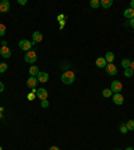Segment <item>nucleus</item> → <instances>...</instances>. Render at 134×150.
I'll use <instances>...</instances> for the list:
<instances>
[{"label": "nucleus", "mask_w": 134, "mask_h": 150, "mask_svg": "<svg viewBox=\"0 0 134 150\" xmlns=\"http://www.w3.org/2000/svg\"><path fill=\"white\" fill-rule=\"evenodd\" d=\"M61 79H62V83H65V85H71V83H74V81H75V75H74L73 71H65Z\"/></svg>", "instance_id": "obj_1"}, {"label": "nucleus", "mask_w": 134, "mask_h": 150, "mask_svg": "<svg viewBox=\"0 0 134 150\" xmlns=\"http://www.w3.org/2000/svg\"><path fill=\"white\" fill-rule=\"evenodd\" d=\"M34 46V42H30V40H27V39H22L19 42V48L23 51H30V48Z\"/></svg>", "instance_id": "obj_2"}, {"label": "nucleus", "mask_w": 134, "mask_h": 150, "mask_svg": "<svg viewBox=\"0 0 134 150\" xmlns=\"http://www.w3.org/2000/svg\"><path fill=\"white\" fill-rule=\"evenodd\" d=\"M36 59H38V55L35 54V51H28V52L24 55V60H26L27 63H30V64L35 63Z\"/></svg>", "instance_id": "obj_3"}, {"label": "nucleus", "mask_w": 134, "mask_h": 150, "mask_svg": "<svg viewBox=\"0 0 134 150\" xmlns=\"http://www.w3.org/2000/svg\"><path fill=\"white\" fill-rule=\"evenodd\" d=\"M105 70H106V73L109 74V75H117V73H118V69H117L115 64H113V63H107Z\"/></svg>", "instance_id": "obj_4"}, {"label": "nucleus", "mask_w": 134, "mask_h": 150, "mask_svg": "<svg viewBox=\"0 0 134 150\" xmlns=\"http://www.w3.org/2000/svg\"><path fill=\"white\" fill-rule=\"evenodd\" d=\"M110 90L113 92H115V94H117V92H121V90H122V83L119 81H114L110 86Z\"/></svg>", "instance_id": "obj_5"}, {"label": "nucleus", "mask_w": 134, "mask_h": 150, "mask_svg": "<svg viewBox=\"0 0 134 150\" xmlns=\"http://www.w3.org/2000/svg\"><path fill=\"white\" fill-rule=\"evenodd\" d=\"M36 96H38V98H39L40 100L47 99V96H48V92H47L46 89L40 87V89H36Z\"/></svg>", "instance_id": "obj_6"}, {"label": "nucleus", "mask_w": 134, "mask_h": 150, "mask_svg": "<svg viewBox=\"0 0 134 150\" xmlns=\"http://www.w3.org/2000/svg\"><path fill=\"white\" fill-rule=\"evenodd\" d=\"M123 96L121 92H117V94H114L113 95V102H114L115 105H118V106H121V105H123Z\"/></svg>", "instance_id": "obj_7"}, {"label": "nucleus", "mask_w": 134, "mask_h": 150, "mask_svg": "<svg viewBox=\"0 0 134 150\" xmlns=\"http://www.w3.org/2000/svg\"><path fill=\"white\" fill-rule=\"evenodd\" d=\"M0 55H1L3 58H10V56H11V50H10L7 46H1V48H0Z\"/></svg>", "instance_id": "obj_8"}, {"label": "nucleus", "mask_w": 134, "mask_h": 150, "mask_svg": "<svg viewBox=\"0 0 134 150\" xmlns=\"http://www.w3.org/2000/svg\"><path fill=\"white\" fill-rule=\"evenodd\" d=\"M38 82H42V83H46L47 81H48V79H50V75H48V74L47 73H42V71H40V73L38 74Z\"/></svg>", "instance_id": "obj_9"}, {"label": "nucleus", "mask_w": 134, "mask_h": 150, "mask_svg": "<svg viewBox=\"0 0 134 150\" xmlns=\"http://www.w3.org/2000/svg\"><path fill=\"white\" fill-rule=\"evenodd\" d=\"M32 40H34V44L35 43H40L43 40V35L42 32H39V31H35L34 34H32Z\"/></svg>", "instance_id": "obj_10"}, {"label": "nucleus", "mask_w": 134, "mask_h": 150, "mask_svg": "<svg viewBox=\"0 0 134 150\" xmlns=\"http://www.w3.org/2000/svg\"><path fill=\"white\" fill-rule=\"evenodd\" d=\"M27 86L31 89H35V86H38V78L35 77H30L27 79Z\"/></svg>", "instance_id": "obj_11"}, {"label": "nucleus", "mask_w": 134, "mask_h": 150, "mask_svg": "<svg viewBox=\"0 0 134 150\" xmlns=\"http://www.w3.org/2000/svg\"><path fill=\"white\" fill-rule=\"evenodd\" d=\"M8 11H10V1L8 0L0 1V12H8Z\"/></svg>", "instance_id": "obj_12"}, {"label": "nucleus", "mask_w": 134, "mask_h": 150, "mask_svg": "<svg viewBox=\"0 0 134 150\" xmlns=\"http://www.w3.org/2000/svg\"><path fill=\"white\" fill-rule=\"evenodd\" d=\"M95 64H97L98 69H105L106 64H107V62H106V59H105V58H98L95 60Z\"/></svg>", "instance_id": "obj_13"}, {"label": "nucleus", "mask_w": 134, "mask_h": 150, "mask_svg": "<svg viewBox=\"0 0 134 150\" xmlns=\"http://www.w3.org/2000/svg\"><path fill=\"white\" fill-rule=\"evenodd\" d=\"M39 73H40V71H39L38 66L34 64V66H31V67H30V75H31V77H35V78H36Z\"/></svg>", "instance_id": "obj_14"}, {"label": "nucleus", "mask_w": 134, "mask_h": 150, "mask_svg": "<svg viewBox=\"0 0 134 150\" xmlns=\"http://www.w3.org/2000/svg\"><path fill=\"white\" fill-rule=\"evenodd\" d=\"M123 15H125V18H127V19L131 20L134 18V10H131V8H127V10H125Z\"/></svg>", "instance_id": "obj_15"}, {"label": "nucleus", "mask_w": 134, "mask_h": 150, "mask_svg": "<svg viewBox=\"0 0 134 150\" xmlns=\"http://www.w3.org/2000/svg\"><path fill=\"white\" fill-rule=\"evenodd\" d=\"M101 5L103 8H110L113 5V0H101Z\"/></svg>", "instance_id": "obj_16"}, {"label": "nucleus", "mask_w": 134, "mask_h": 150, "mask_svg": "<svg viewBox=\"0 0 134 150\" xmlns=\"http://www.w3.org/2000/svg\"><path fill=\"white\" fill-rule=\"evenodd\" d=\"M105 59H106L107 63H113V62H114V54H113L111 51H109L106 54V56H105Z\"/></svg>", "instance_id": "obj_17"}, {"label": "nucleus", "mask_w": 134, "mask_h": 150, "mask_svg": "<svg viewBox=\"0 0 134 150\" xmlns=\"http://www.w3.org/2000/svg\"><path fill=\"white\" fill-rule=\"evenodd\" d=\"M130 64H131V60H129V59H123L122 62H121V66H122L123 69L126 70V69H130Z\"/></svg>", "instance_id": "obj_18"}, {"label": "nucleus", "mask_w": 134, "mask_h": 150, "mask_svg": "<svg viewBox=\"0 0 134 150\" xmlns=\"http://www.w3.org/2000/svg\"><path fill=\"white\" fill-rule=\"evenodd\" d=\"M102 95H103L105 98H110V96H113V91H111L110 89H105L103 91H102Z\"/></svg>", "instance_id": "obj_19"}, {"label": "nucleus", "mask_w": 134, "mask_h": 150, "mask_svg": "<svg viewBox=\"0 0 134 150\" xmlns=\"http://www.w3.org/2000/svg\"><path fill=\"white\" fill-rule=\"evenodd\" d=\"M99 5H101L99 0H91V1H90V7L91 8H98Z\"/></svg>", "instance_id": "obj_20"}, {"label": "nucleus", "mask_w": 134, "mask_h": 150, "mask_svg": "<svg viewBox=\"0 0 134 150\" xmlns=\"http://www.w3.org/2000/svg\"><path fill=\"white\" fill-rule=\"evenodd\" d=\"M133 73H134V71L131 69H126V70H125V73H123V75H125L126 78H131V77H133Z\"/></svg>", "instance_id": "obj_21"}, {"label": "nucleus", "mask_w": 134, "mask_h": 150, "mask_svg": "<svg viewBox=\"0 0 134 150\" xmlns=\"http://www.w3.org/2000/svg\"><path fill=\"white\" fill-rule=\"evenodd\" d=\"M7 70H8V64H7V63H0V74L5 73Z\"/></svg>", "instance_id": "obj_22"}, {"label": "nucleus", "mask_w": 134, "mask_h": 150, "mask_svg": "<svg viewBox=\"0 0 134 150\" xmlns=\"http://www.w3.org/2000/svg\"><path fill=\"white\" fill-rule=\"evenodd\" d=\"M119 130H121V133H122V134H126L127 131V127H126V123H122V125H121V126H119Z\"/></svg>", "instance_id": "obj_23"}, {"label": "nucleus", "mask_w": 134, "mask_h": 150, "mask_svg": "<svg viewBox=\"0 0 134 150\" xmlns=\"http://www.w3.org/2000/svg\"><path fill=\"white\" fill-rule=\"evenodd\" d=\"M126 127H127V130H134V121H129V122L126 123Z\"/></svg>", "instance_id": "obj_24"}, {"label": "nucleus", "mask_w": 134, "mask_h": 150, "mask_svg": "<svg viewBox=\"0 0 134 150\" xmlns=\"http://www.w3.org/2000/svg\"><path fill=\"white\" fill-rule=\"evenodd\" d=\"M5 34V26L3 23H0V36H3Z\"/></svg>", "instance_id": "obj_25"}, {"label": "nucleus", "mask_w": 134, "mask_h": 150, "mask_svg": "<svg viewBox=\"0 0 134 150\" xmlns=\"http://www.w3.org/2000/svg\"><path fill=\"white\" fill-rule=\"evenodd\" d=\"M48 105H50V103H48V100H47V99H43L42 100V107L46 109V107H48Z\"/></svg>", "instance_id": "obj_26"}, {"label": "nucleus", "mask_w": 134, "mask_h": 150, "mask_svg": "<svg viewBox=\"0 0 134 150\" xmlns=\"http://www.w3.org/2000/svg\"><path fill=\"white\" fill-rule=\"evenodd\" d=\"M4 91V85H3V82H0V92H3Z\"/></svg>", "instance_id": "obj_27"}, {"label": "nucleus", "mask_w": 134, "mask_h": 150, "mask_svg": "<svg viewBox=\"0 0 134 150\" xmlns=\"http://www.w3.org/2000/svg\"><path fill=\"white\" fill-rule=\"evenodd\" d=\"M34 98H35V94H32V92H31L30 95H28V99H30V100H32V99H34Z\"/></svg>", "instance_id": "obj_28"}, {"label": "nucleus", "mask_w": 134, "mask_h": 150, "mask_svg": "<svg viewBox=\"0 0 134 150\" xmlns=\"http://www.w3.org/2000/svg\"><path fill=\"white\" fill-rule=\"evenodd\" d=\"M19 4H22V5H24V4H27V0H19Z\"/></svg>", "instance_id": "obj_29"}, {"label": "nucleus", "mask_w": 134, "mask_h": 150, "mask_svg": "<svg viewBox=\"0 0 134 150\" xmlns=\"http://www.w3.org/2000/svg\"><path fill=\"white\" fill-rule=\"evenodd\" d=\"M48 150H61V149H59V147H58V146H51Z\"/></svg>", "instance_id": "obj_30"}, {"label": "nucleus", "mask_w": 134, "mask_h": 150, "mask_svg": "<svg viewBox=\"0 0 134 150\" xmlns=\"http://www.w3.org/2000/svg\"><path fill=\"white\" fill-rule=\"evenodd\" d=\"M130 26H131V28H133V30H134V18L130 20Z\"/></svg>", "instance_id": "obj_31"}, {"label": "nucleus", "mask_w": 134, "mask_h": 150, "mask_svg": "<svg viewBox=\"0 0 134 150\" xmlns=\"http://www.w3.org/2000/svg\"><path fill=\"white\" fill-rule=\"evenodd\" d=\"M130 8L131 10H134V0H131L130 1Z\"/></svg>", "instance_id": "obj_32"}, {"label": "nucleus", "mask_w": 134, "mask_h": 150, "mask_svg": "<svg viewBox=\"0 0 134 150\" xmlns=\"http://www.w3.org/2000/svg\"><path fill=\"white\" fill-rule=\"evenodd\" d=\"M130 69H131V70H133V71H134V60L131 62V64H130Z\"/></svg>", "instance_id": "obj_33"}, {"label": "nucleus", "mask_w": 134, "mask_h": 150, "mask_svg": "<svg viewBox=\"0 0 134 150\" xmlns=\"http://www.w3.org/2000/svg\"><path fill=\"white\" fill-rule=\"evenodd\" d=\"M126 150H134V149H133V147H127Z\"/></svg>", "instance_id": "obj_34"}, {"label": "nucleus", "mask_w": 134, "mask_h": 150, "mask_svg": "<svg viewBox=\"0 0 134 150\" xmlns=\"http://www.w3.org/2000/svg\"><path fill=\"white\" fill-rule=\"evenodd\" d=\"M0 150H3V147H1V146H0Z\"/></svg>", "instance_id": "obj_35"}, {"label": "nucleus", "mask_w": 134, "mask_h": 150, "mask_svg": "<svg viewBox=\"0 0 134 150\" xmlns=\"http://www.w3.org/2000/svg\"><path fill=\"white\" fill-rule=\"evenodd\" d=\"M115 150H121V149H115Z\"/></svg>", "instance_id": "obj_36"}, {"label": "nucleus", "mask_w": 134, "mask_h": 150, "mask_svg": "<svg viewBox=\"0 0 134 150\" xmlns=\"http://www.w3.org/2000/svg\"><path fill=\"white\" fill-rule=\"evenodd\" d=\"M0 14H1V12H0Z\"/></svg>", "instance_id": "obj_37"}]
</instances>
